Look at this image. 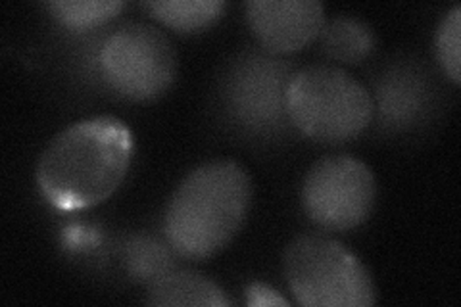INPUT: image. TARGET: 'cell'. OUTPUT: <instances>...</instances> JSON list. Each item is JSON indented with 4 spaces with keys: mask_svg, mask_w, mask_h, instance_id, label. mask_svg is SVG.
I'll list each match as a JSON object with an SVG mask.
<instances>
[{
    "mask_svg": "<svg viewBox=\"0 0 461 307\" xmlns=\"http://www.w3.org/2000/svg\"><path fill=\"white\" fill-rule=\"evenodd\" d=\"M133 150L131 129L120 118L96 115L71 123L39 158L41 194L64 212L95 208L120 188Z\"/></svg>",
    "mask_w": 461,
    "mask_h": 307,
    "instance_id": "cell-1",
    "label": "cell"
},
{
    "mask_svg": "<svg viewBox=\"0 0 461 307\" xmlns=\"http://www.w3.org/2000/svg\"><path fill=\"white\" fill-rule=\"evenodd\" d=\"M254 186L250 173L235 159L221 158L186 173L164 210V235L185 259L220 254L247 221Z\"/></svg>",
    "mask_w": 461,
    "mask_h": 307,
    "instance_id": "cell-2",
    "label": "cell"
},
{
    "mask_svg": "<svg viewBox=\"0 0 461 307\" xmlns=\"http://www.w3.org/2000/svg\"><path fill=\"white\" fill-rule=\"evenodd\" d=\"M286 118L298 133L344 144L369 127L375 104L367 86L339 66L317 64L294 71L285 91Z\"/></svg>",
    "mask_w": 461,
    "mask_h": 307,
    "instance_id": "cell-3",
    "label": "cell"
},
{
    "mask_svg": "<svg viewBox=\"0 0 461 307\" xmlns=\"http://www.w3.org/2000/svg\"><path fill=\"white\" fill-rule=\"evenodd\" d=\"M283 273L296 303L304 307H369L379 300L364 261L325 235H302L288 244Z\"/></svg>",
    "mask_w": 461,
    "mask_h": 307,
    "instance_id": "cell-4",
    "label": "cell"
},
{
    "mask_svg": "<svg viewBox=\"0 0 461 307\" xmlns=\"http://www.w3.org/2000/svg\"><path fill=\"white\" fill-rule=\"evenodd\" d=\"M98 68L113 93L133 102H150L169 91L179 62L176 47L160 27L127 22L103 42Z\"/></svg>",
    "mask_w": 461,
    "mask_h": 307,
    "instance_id": "cell-5",
    "label": "cell"
},
{
    "mask_svg": "<svg viewBox=\"0 0 461 307\" xmlns=\"http://www.w3.org/2000/svg\"><path fill=\"white\" fill-rule=\"evenodd\" d=\"M302 210L325 230H352L364 225L377 203L373 169L354 156H325L308 169L300 188Z\"/></svg>",
    "mask_w": 461,
    "mask_h": 307,
    "instance_id": "cell-6",
    "label": "cell"
},
{
    "mask_svg": "<svg viewBox=\"0 0 461 307\" xmlns=\"http://www.w3.org/2000/svg\"><path fill=\"white\" fill-rule=\"evenodd\" d=\"M244 14L256 41L276 54L306 49L325 25V6L317 0H250Z\"/></svg>",
    "mask_w": 461,
    "mask_h": 307,
    "instance_id": "cell-7",
    "label": "cell"
},
{
    "mask_svg": "<svg viewBox=\"0 0 461 307\" xmlns=\"http://www.w3.org/2000/svg\"><path fill=\"white\" fill-rule=\"evenodd\" d=\"M149 305L156 307H227L230 300L223 288L196 271H167L149 284Z\"/></svg>",
    "mask_w": 461,
    "mask_h": 307,
    "instance_id": "cell-8",
    "label": "cell"
},
{
    "mask_svg": "<svg viewBox=\"0 0 461 307\" xmlns=\"http://www.w3.org/2000/svg\"><path fill=\"white\" fill-rule=\"evenodd\" d=\"M320 37L323 52L348 66L362 64L375 50L373 29L364 20L346 14L325 20Z\"/></svg>",
    "mask_w": 461,
    "mask_h": 307,
    "instance_id": "cell-9",
    "label": "cell"
},
{
    "mask_svg": "<svg viewBox=\"0 0 461 307\" xmlns=\"http://www.w3.org/2000/svg\"><path fill=\"white\" fill-rule=\"evenodd\" d=\"M142 6L158 22L179 33H194L212 27L225 12V3L221 0H162V3H144Z\"/></svg>",
    "mask_w": 461,
    "mask_h": 307,
    "instance_id": "cell-10",
    "label": "cell"
},
{
    "mask_svg": "<svg viewBox=\"0 0 461 307\" xmlns=\"http://www.w3.org/2000/svg\"><path fill=\"white\" fill-rule=\"evenodd\" d=\"M45 8L50 16L68 29H91L113 20L125 8L120 0H52Z\"/></svg>",
    "mask_w": 461,
    "mask_h": 307,
    "instance_id": "cell-11",
    "label": "cell"
},
{
    "mask_svg": "<svg viewBox=\"0 0 461 307\" xmlns=\"http://www.w3.org/2000/svg\"><path fill=\"white\" fill-rule=\"evenodd\" d=\"M437 60L456 86L461 83V6L446 12L435 33Z\"/></svg>",
    "mask_w": 461,
    "mask_h": 307,
    "instance_id": "cell-12",
    "label": "cell"
},
{
    "mask_svg": "<svg viewBox=\"0 0 461 307\" xmlns=\"http://www.w3.org/2000/svg\"><path fill=\"white\" fill-rule=\"evenodd\" d=\"M167 261L169 257L160 244H154L152 240L144 239L135 240L127 254L129 271H131L135 279L149 284L171 271V263Z\"/></svg>",
    "mask_w": 461,
    "mask_h": 307,
    "instance_id": "cell-13",
    "label": "cell"
},
{
    "mask_svg": "<svg viewBox=\"0 0 461 307\" xmlns=\"http://www.w3.org/2000/svg\"><path fill=\"white\" fill-rule=\"evenodd\" d=\"M244 302L249 307H288L291 302L283 298L277 290L264 283H250L244 288Z\"/></svg>",
    "mask_w": 461,
    "mask_h": 307,
    "instance_id": "cell-14",
    "label": "cell"
}]
</instances>
